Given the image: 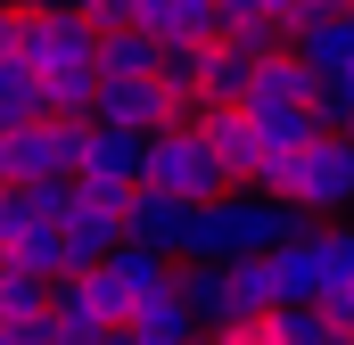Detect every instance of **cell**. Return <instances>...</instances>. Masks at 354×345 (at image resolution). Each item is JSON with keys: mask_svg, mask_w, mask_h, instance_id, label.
I'll use <instances>...</instances> for the list:
<instances>
[{"mask_svg": "<svg viewBox=\"0 0 354 345\" xmlns=\"http://www.w3.org/2000/svg\"><path fill=\"white\" fill-rule=\"evenodd\" d=\"M66 181H107V189H132L140 181V132H107V124H83V157Z\"/></svg>", "mask_w": 354, "mask_h": 345, "instance_id": "9", "label": "cell"}, {"mask_svg": "<svg viewBox=\"0 0 354 345\" xmlns=\"http://www.w3.org/2000/svg\"><path fill=\"white\" fill-rule=\"evenodd\" d=\"M0 271L58 279V271H66V255H58V222H8V230H0Z\"/></svg>", "mask_w": 354, "mask_h": 345, "instance_id": "14", "label": "cell"}, {"mask_svg": "<svg viewBox=\"0 0 354 345\" xmlns=\"http://www.w3.org/2000/svg\"><path fill=\"white\" fill-rule=\"evenodd\" d=\"M91 288H99V304H107V329H115V321L149 313L157 296H174V255H149V247H115L107 263H91Z\"/></svg>", "mask_w": 354, "mask_h": 345, "instance_id": "3", "label": "cell"}, {"mask_svg": "<svg viewBox=\"0 0 354 345\" xmlns=\"http://www.w3.org/2000/svg\"><path fill=\"white\" fill-rule=\"evenodd\" d=\"M338 140V165H346V206H354V132H330Z\"/></svg>", "mask_w": 354, "mask_h": 345, "instance_id": "22", "label": "cell"}, {"mask_svg": "<svg viewBox=\"0 0 354 345\" xmlns=\"http://www.w3.org/2000/svg\"><path fill=\"white\" fill-rule=\"evenodd\" d=\"M124 247H149V255H181V230H189V206L181 197H157V189H132L124 214H115Z\"/></svg>", "mask_w": 354, "mask_h": 345, "instance_id": "7", "label": "cell"}, {"mask_svg": "<svg viewBox=\"0 0 354 345\" xmlns=\"http://www.w3.org/2000/svg\"><path fill=\"white\" fill-rule=\"evenodd\" d=\"M239 107H305V115H313V75H305V58H297V50L256 58V75H248V99H239Z\"/></svg>", "mask_w": 354, "mask_h": 345, "instance_id": "12", "label": "cell"}, {"mask_svg": "<svg viewBox=\"0 0 354 345\" xmlns=\"http://www.w3.org/2000/svg\"><path fill=\"white\" fill-rule=\"evenodd\" d=\"M0 58H17V8L0 0Z\"/></svg>", "mask_w": 354, "mask_h": 345, "instance_id": "23", "label": "cell"}, {"mask_svg": "<svg viewBox=\"0 0 354 345\" xmlns=\"http://www.w3.org/2000/svg\"><path fill=\"white\" fill-rule=\"evenodd\" d=\"M132 8H140V0H75V17H83L91 33H115V25H132Z\"/></svg>", "mask_w": 354, "mask_h": 345, "instance_id": "20", "label": "cell"}, {"mask_svg": "<svg viewBox=\"0 0 354 345\" xmlns=\"http://www.w3.org/2000/svg\"><path fill=\"white\" fill-rule=\"evenodd\" d=\"M248 124H256V148H264V157H297V148L322 140L305 107H248Z\"/></svg>", "mask_w": 354, "mask_h": 345, "instance_id": "16", "label": "cell"}, {"mask_svg": "<svg viewBox=\"0 0 354 345\" xmlns=\"http://www.w3.org/2000/svg\"><path fill=\"white\" fill-rule=\"evenodd\" d=\"M0 345H17V337H8V329H0Z\"/></svg>", "mask_w": 354, "mask_h": 345, "instance_id": "28", "label": "cell"}, {"mask_svg": "<svg viewBox=\"0 0 354 345\" xmlns=\"http://www.w3.org/2000/svg\"><path fill=\"white\" fill-rule=\"evenodd\" d=\"M41 345H83V337H58V329H41Z\"/></svg>", "mask_w": 354, "mask_h": 345, "instance_id": "26", "label": "cell"}, {"mask_svg": "<svg viewBox=\"0 0 354 345\" xmlns=\"http://www.w3.org/2000/svg\"><path fill=\"white\" fill-rule=\"evenodd\" d=\"M132 189H157V197H181V206H206V197H223V172L206 157V140L174 124V132H149L140 140V181Z\"/></svg>", "mask_w": 354, "mask_h": 345, "instance_id": "2", "label": "cell"}, {"mask_svg": "<svg viewBox=\"0 0 354 345\" xmlns=\"http://www.w3.org/2000/svg\"><path fill=\"white\" fill-rule=\"evenodd\" d=\"M354 0H297V17H346Z\"/></svg>", "mask_w": 354, "mask_h": 345, "instance_id": "24", "label": "cell"}, {"mask_svg": "<svg viewBox=\"0 0 354 345\" xmlns=\"http://www.w3.org/2000/svg\"><path fill=\"white\" fill-rule=\"evenodd\" d=\"M248 75H256V58H248L239 41L214 33V41L198 50V99H206V107H239V99H248Z\"/></svg>", "mask_w": 354, "mask_h": 345, "instance_id": "13", "label": "cell"}, {"mask_svg": "<svg viewBox=\"0 0 354 345\" xmlns=\"http://www.w3.org/2000/svg\"><path fill=\"white\" fill-rule=\"evenodd\" d=\"M115 214H124V206H83L75 181H66V214H58V255H66V271H91V263H107L124 247Z\"/></svg>", "mask_w": 354, "mask_h": 345, "instance_id": "6", "label": "cell"}, {"mask_svg": "<svg viewBox=\"0 0 354 345\" xmlns=\"http://www.w3.org/2000/svg\"><path fill=\"white\" fill-rule=\"evenodd\" d=\"M264 279H272V313H280V304H313V296H322L313 230H305V239H288V247H272V255H264Z\"/></svg>", "mask_w": 354, "mask_h": 345, "instance_id": "15", "label": "cell"}, {"mask_svg": "<svg viewBox=\"0 0 354 345\" xmlns=\"http://www.w3.org/2000/svg\"><path fill=\"white\" fill-rule=\"evenodd\" d=\"M17 8H75V0H17Z\"/></svg>", "mask_w": 354, "mask_h": 345, "instance_id": "25", "label": "cell"}, {"mask_svg": "<svg viewBox=\"0 0 354 345\" xmlns=\"http://www.w3.org/2000/svg\"><path fill=\"white\" fill-rule=\"evenodd\" d=\"M338 345H354V321H346V337H338Z\"/></svg>", "mask_w": 354, "mask_h": 345, "instance_id": "27", "label": "cell"}, {"mask_svg": "<svg viewBox=\"0 0 354 345\" xmlns=\"http://www.w3.org/2000/svg\"><path fill=\"white\" fill-rule=\"evenodd\" d=\"M41 321H50L58 337H83V345L107 337V304H99L91 271H58V279H50V304H41Z\"/></svg>", "mask_w": 354, "mask_h": 345, "instance_id": "8", "label": "cell"}, {"mask_svg": "<svg viewBox=\"0 0 354 345\" xmlns=\"http://www.w3.org/2000/svg\"><path fill=\"white\" fill-rule=\"evenodd\" d=\"M264 329H272V345H338L346 337L322 304H280V313H264Z\"/></svg>", "mask_w": 354, "mask_h": 345, "instance_id": "17", "label": "cell"}, {"mask_svg": "<svg viewBox=\"0 0 354 345\" xmlns=\"http://www.w3.org/2000/svg\"><path fill=\"white\" fill-rule=\"evenodd\" d=\"M198 345H272V329L264 321H231V329H206Z\"/></svg>", "mask_w": 354, "mask_h": 345, "instance_id": "21", "label": "cell"}, {"mask_svg": "<svg viewBox=\"0 0 354 345\" xmlns=\"http://www.w3.org/2000/svg\"><path fill=\"white\" fill-rule=\"evenodd\" d=\"M132 25H140L157 50H174V41H214V33H223L214 0H140V8H132Z\"/></svg>", "mask_w": 354, "mask_h": 345, "instance_id": "10", "label": "cell"}, {"mask_svg": "<svg viewBox=\"0 0 354 345\" xmlns=\"http://www.w3.org/2000/svg\"><path fill=\"white\" fill-rule=\"evenodd\" d=\"M41 304H50V279L0 271V329H25V321H41Z\"/></svg>", "mask_w": 354, "mask_h": 345, "instance_id": "19", "label": "cell"}, {"mask_svg": "<svg viewBox=\"0 0 354 345\" xmlns=\"http://www.w3.org/2000/svg\"><path fill=\"white\" fill-rule=\"evenodd\" d=\"M206 329H198V313L181 304V296H157L149 313H132V321H115L99 345H198Z\"/></svg>", "mask_w": 354, "mask_h": 345, "instance_id": "11", "label": "cell"}, {"mask_svg": "<svg viewBox=\"0 0 354 345\" xmlns=\"http://www.w3.org/2000/svg\"><path fill=\"white\" fill-rule=\"evenodd\" d=\"M91 124H107V132H165V90L157 75H99L91 83Z\"/></svg>", "mask_w": 354, "mask_h": 345, "instance_id": "4", "label": "cell"}, {"mask_svg": "<svg viewBox=\"0 0 354 345\" xmlns=\"http://www.w3.org/2000/svg\"><path fill=\"white\" fill-rule=\"evenodd\" d=\"M99 75H157V41H149L140 25L99 33Z\"/></svg>", "mask_w": 354, "mask_h": 345, "instance_id": "18", "label": "cell"}, {"mask_svg": "<svg viewBox=\"0 0 354 345\" xmlns=\"http://www.w3.org/2000/svg\"><path fill=\"white\" fill-rule=\"evenodd\" d=\"M189 132L206 140V157H214V172H223V189H256L264 148H256V124H248V107H206Z\"/></svg>", "mask_w": 354, "mask_h": 345, "instance_id": "5", "label": "cell"}, {"mask_svg": "<svg viewBox=\"0 0 354 345\" xmlns=\"http://www.w3.org/2000/svg\"><path fill=\"white\" fill-rule=\"evenodd\" d=\"M17 66L33 83H99V33L75 8H17Z\"/></svg>", "mask_w": 354, "mask_h": 345, "instance_id": "1", "label": "cell"}]
</instances>
